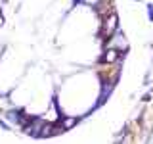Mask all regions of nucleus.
Returning a JSON list of instances; mask_svg holds the SVG:
<instances>
[{
	"mask_svg": "<svg viewBox=\"0 0 153 144\" xmlns=\"http://www.w3.org/2000/svg\"><path fill=\"white\" fill-rule=\"evenodd\" d=\"M115 27H117V16H115V14H109V19H105V23H103V35L109 37L115 31Z\"/></svg>",
	"mask_w": 153,
	"mask_h": 144,
	"instance_id": "obj_1",
	"label": "nucleus"
}]
</instances>
